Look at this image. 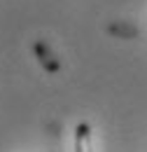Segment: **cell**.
I'll return each instance as SVG.
<instances>
[{
  "instance_id": "cell-2",
  "label": "cell",
  "mask_w": 147,
  "mask_h": 152,
  "mask_svg": "<svg viewBox=\"0 0 147 152\" xmlns=\"http://www.w3.org/2000/svg\"><path fill=\"white\" fill-rule=\"evenodd\" d=\"M35 54H37V58H40V63H42L49 73H56V70H58V61L52 56V52L47 49V45L37 42V45H35Z\"/></svg>"
},
{
  "instance_id": "cell-1",
  "label": "cell",
  "mask_w": 147,
  "mask_h": 152,
  "mask_svg": "<svg viewBox=\"0 0 147 152\" xmlns=\"http://www.w3.org/2000/svg\"><path fill=\"white\" fill-rule=\"evenodd\" d=\"M75 152H93L91 150V126L89 124H77L75 129Z\"/></svg>"
}]
</instances>
